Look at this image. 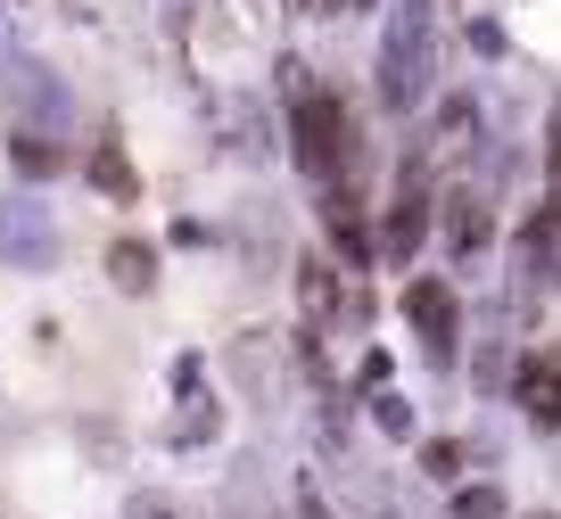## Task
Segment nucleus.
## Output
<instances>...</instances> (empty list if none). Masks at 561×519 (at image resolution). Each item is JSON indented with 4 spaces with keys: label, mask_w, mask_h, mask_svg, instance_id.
I'll use <instances>...</instances> for the list:
<instances>
[{
    "label": "nucleus",
    "mask_w": 561,
    "mask_h": 519,
    "mask_svg": "<svg viewBox=\"0 0 561 519\" xmlns=\"http://www.w3.org/2000/svg\"><path fill=\"white\" fill-rule=\"evenodd\" d=\"M124 519H191V511H182L174 495H133V511H124Z\"/></svg>",
    "instance_id": "dca6fc26"
},
{
    "label": "nucleus",
    "mask_w": 561,
    "mask_h": 519,
    "mask_svg": "<svg viewBox=\"0 0 561 519\" xmlns=\"http://www.w3.org/2000/svg\"><path fill=\"white\" fill-rule=\"evenodd\" d=\"M322 231L339 240V256H347V264H371V231H364V207H355L347 173H339V191L322 198Z\"/></svg>",
    "instance_id": "0eeeda50"
},
{
    "label": "nucleus",
    "mask_w": 561,
    "mask_h": 519,
    "mask_svg": "<svg viewBox=\"0 0 561 519\" xmlns=\"http://www.w3.org/2000/svg\"><path fill=\"white\" fill-rule=\"evenodd\" d=\"M9 157H18L25 173H58V165H67V149H50V132H42V124H25V132L9 140Z\"/></svg>",
    "instance_id": "f8f14e48"
},
{
    "label": "nucleus",
    "mask_w": 561,
    "mask_h": 519,
    "mask_svg": "<svg viewBox=\"0 0 561 519\" xmlns=\"http://www.w3.org/2000/svg\"><path fill=\"white\" fill-rule=\"evenodd\" d=\"M339 313V280H331V264H306V322H331Z\"/></svg>",
    "instance_id": "ddd939ff"
},
{
    "label": "nucleus",
    "mask_w": 561,
    "mask_h": 519,
    "mask_svg": "<svg viewBox=\"0 0 561 519\" xmlns=\"http://www.w3.org/2000/svg\"><path fill=\"white\" fill-rule=\"evenodd\" d=\"M421 470H430V478H462V446H421Z\"/></svg>",
    "instance_id": "2eb2a0df"
},
{
    "label": "nucleus",
    "mask_w": 561,
    "mask_h": 519,
    "mask_svg": "<svg viewBox=\"0 0 561 519\" xmlns=\"http://www.w3.org/2000/svg\"><path fill=\"white\" fill-rule=\"evenodd\" d=\"M404 313H413V330H421V346H430V355H455L462 305H455V289H446V280H404Z\"/></svg>",
    "instance_id": "20e7f679"
},
{
    "label": "nucleus",
    "mask_w": 561,
    "mask_h": 519,
    "mask_svg": "<svg viewBox=\"0 0 561 519\" xmlns=\"http://www.w3.org/2000/svg\"><path fill=\"white\" fill-rule=\"evenodd\" d=\"M537 519H553V511H537Z\"/></svg>",
    "instance_id": "aec40b11"
},
{
    "label": "nucleus",
    "mask_w": 561,
    "mask_h": 519,
    "mask_svg": "<svg viewBox=\"0 0 561 519\" xmlns=\"http://www.w3.org/2000/svg\"><path fill=\"white\" fill-rule=\"evenodd\" d=\"M455 519H504V495H495V486H462V495H455Z\"/></svg>",
    "instance_id": "4468645a"
},
{
    "label": "nucleus",
    "mask_w": 561,
    "mask_h": 519,
    "mask_svg": "<svg viewBox=\"0 0 561 519\" xmlns=\"http://www.w3.org/2000/svg\"><path fill=\"white\" fill-rule=\"evenodd\" d=\"M339 9H371V0H339Z\"/></svg>",
    "instance_id": "6ab92c4d"
},
{
    "label": "nucleus",
    "mask_w": 561,
    "mask_h": 519,
    "mask_svg": "<svg viewBox=\"0 0 561 519\" xmlns=\"http://www.w3.org/2000/svg\"><path fill=\"white\" fill-rule=\"evenodd\" d=\"M421 240H430V191H421L413 173H404L397 198H388V223H380V247H371V256L413 264V256H421Z\"/></svg>",
    "instance_id": "7ed1b4c3"
},
{
    "label": "nucleus",
    "mask_w": 561,
    "mask_h": 519,
    "mask_svg": "<svg viewBox=\"0 0 561 519\" xmlns=\"http://www.w3.org/2000/svg\"><path fill=\"white\" fill-rule=\"evenodd\" d=\"M289 140H298V165L314 173V182H339V173H347V157H355V116H347V100H339V91H322V83H298V91H289Z\"/></svg>",
    "instance_id": "f03ea898"
},
{
    "label": "nucleus",
    "mask_w": 561,
    "mask_h": 519,
    "mask_svg": "<svg viewBox=\"0 0 561 519\" xmlns=\"http://www.w3.org/2000/svg\"><path fill=\"white\" fill-rule=\"evenodd\" d=\"M83 173H91V191H107L116 207H140V173H133V157H124L116 140H100V149L83 157Z\"/></svg>",
    "instance_id": "6e6552de"
},
{
    "label": "nucleus",
    "mask_w": 561,
    "mask_h": 519,
    "mask_svg": "<svg viewBox=\"0 0 561 519\" xmlns=\"http://www.w3.org/2000/svg\"><path fill=\"white\" fill-rule=\"evenodd\" d=\"M446 240H455V256H462V264H471V256H479V247H488V240H495V223H488V207H479V198H471V191H455V198H446Z\"/></svg>",
    "instance_id": "1a4fd4ad"
},
{
    "label": "nucleus",
    "mask_w": 561,
    "mask_h": 519,
    "mask_svg": "<svg viewBox=\"0 0 561 519\" xmlns=\"http://www.w3.org/2000/svg\"><path fill=\"white\" fill-rule=\"evenodd\" d=\"M107 273H116V289H149V280H158V247L149 240H116L107 247Z\"/></svg>",
    "instance_id": "9b49d317"
},
{
    "label": "nucleus",
    "mask_w": 561,
    "mask_h": 519,
    "mask_svg": "<svg viewBox=\"0 0 561 519\" xmlns=\"http://www.w3.org/2000/svg\"><path fill=\"white\" fill-rule=\"evenodd\" d=\"M512 396H520V413L537 420V429H561V355H528Z\"/></svg>",
    "instance_id": "423d86ee"
},
{
    "label": "nucleus",
    "mask_w": 561,
    "mask_h": 519,
    "mask_svg": "<svg viewBox=\"0 0 561 519\" xmlns=\"http://www.w3.org/2000/svg\"><path fill=\"white\" fill-rule=\"evenodd\" d=\"M0 91H9L34 124H58V116H67V91H58L50 67H34V58H0Z\"/></svg>",
    "instance_id": "39448f33"
},
{
    "label": "nucleus",
    "mask_w": 561,
    "mask_h": 519,
    "mask_svg": "<svg viewBox=\"0 0 561 519\" xmlns=\"http://www.w3.org/2000/svg\"><path fill=\"white\" fill-rule=\"evenodd\" d=\"M545 207L561 215V124H553V149H545Z\"/></svg>",
    "instance_id": "f3484780"
},
{
    "label": "nucleus",
    "mask_w": 561,
    "mask_h": 519,
    "mask_svg": "<svg viewBox=\"0 0 561 519\" xmlns=\"http://www.w3.org/2000/svg\"><path fill=\"white\" fill-rule=\"evenodd\" d=\"M0 256H9V264H42V256H50V231H42L34 207H18L9 223H0Z\"/></svg>",
    "instance_id": "9d476101"
},
{
    "label": "nucleus",
    "mask_w": 561,
    "mask_h": 519,
    "mask_svg": "<svg viewBox=\"0 0 561 519\" xmlns=\"http://www.w3.org/2000/svg\"><path fill=\"white\" fill-rule=\"evenodd\" d=\"M438 83V9L430 0H397L388 18V42H380V107L388 116H413Z\"/></svg>",
    "instance_id": "f257e3e1"
},
{
    "label": "nucleus",
    "mask_w": 561,
    "mask_h": 519,
    "mask_svg": "<svg viewBox=\"0 0 561 519\" xmlns=\"http://www.w3.org/2000/svg\"><path fill=\"white\" fill-rule=\"evenodd\" d=\"M380 429L404 437V429H413V404H404V396H380Z\"/></svg>",
    "instance_id": "a211bd4d"
}]
</instances>
